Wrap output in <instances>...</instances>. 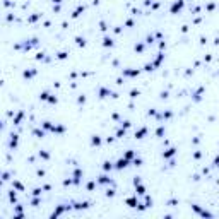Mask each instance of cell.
<instances>
[{"label": "cell", "instance_id": "cell-1", "mask_svg": "<svg viewBox=\"0 0 219 219\" xmlns=\"http://www.w3.org/2000/svg\"><path fill=\"white\" fill-rule=\"evenodd\" d=\"M190 207H192V211H193V212H197V214H199V216L202 217V219H214V217H216L212 212H209V211L202 209V207H200L199 204H190Z\"/></svg>", "mask_w": 219, "mask_h": 219}, {"label": "cell", "instance_id": "cell-2", "mask_svg": "<svg viewBox=\"0 0 219 219\" xmlns=\"http://www.w3.org/2000/svg\"><path fill=\"white\" fill-rule=\"evenodd\" d=\"M69 211H72V206H70V204H60V206L55 207V211L50 214V217H52V219H57L58 216H62V214L69 212Z\"/></svg>", "mask_w": 219, "mask_h": 219}, {"label": "cell", "instance_id": "cell-3", "mask_svg": "<svg viewBox=\"0 0 219 219\" xmlns=\"http://www.w3.org/2000/svg\"><path fill=\"white\" fill-rule=\"evenodd\" d=\"M70 206H72V211H86V209H91V207H93V202L84 200V202H74V204H70Z\"/></svg>", "mask_w": 219, "mask_h": 219}, {"label": "cell", "instance_id": "cell-4", "mask_svg": "<svg viewBox=\"0 0 219 219\" xmlns=\"http://www.w3.org/2000/svg\"><path fill=\"white\" fill-rule=\"evenodd\" d=\"M96 183L98 185H115V183H113V180L108 176V175H101V176H98L96 178Z\"/></svg>", "mask_w": 219, "mask_h": 219}, {"label": "cell", "instance_id": "cell-5", "mask_svg": "<svg viewBox=\"0 0 219 219\" xmlns=\"http://www.w3.org/2000/svg\"><path fill=\"white\" fill-rule=\"evenodd\" d=\"M129 163H130V159L122 158V159H118L116 163H113V168H115V170H123V168L129 166Z\"/></svg>", "mask_w": 219, "mask_h": 219}, {"label": "cell", "instance_id": "cell-6", "mask_svg": "<svg viewBox=\"0 0 219 219\" xmlns=\"http://www.w3.org/2000/svg\"><path fill=\"white\" fill-rule=\"evenodd\" d=\"M145 193H147V192H145V187L142 185V181H140V183H137L135 185V195L137 197H144Z\"/></svg>", "mask_w": 219, "mask_h": 219}, {"label": "cell", "instance_id": "cell-7", "mask_svg": "<svg viewBox=\"0 0 219 219\" xmlns=\"http://www.w3.org/2000/svg\"><path fill=\"white\" fill-rule=\"evenodd\" d=\"M137 204H139V199H137V195H134V197H129V199H127V206H129V207H132V209H135V207H137Z\"/></svg>", "mask_w": 219, "mask_h": 219}, {"label": "cell", "instance_id": "cell-8", "mask_svg": "<svg viewBox=\"0 0 219 219\" xmlns=\"http://www.w3.org/2000/svg\"><path fill=\"white\" fill-rule=\"evenodd\" d=\"M12 187H14V190H16V192H24V190H26V188H24V185L21 183L19 180H14L12 181Z\"/></svg>", "mask_w": 219, "mask_h": 219}, {"label": "cell", "instance_id": "cell-9", "mask_svg": "<svg viewBox=\"0 0 219 219\" xmlns=\"http://www.w3.org/2000/svg\"><path fill=\"white\" fill-rule=\"evenodd\" d=\"M29 204H31L33 207H38L39 204H41V197H39V195H33V199H31V202H29Z\"/></svg>", "mask_w": 219, "mask_h": 219}, {"label": "cell", "instance_id": "cell-10", "mask_svg": "<svg viewBox=\"0 0 219 219\" xmlns=\"http://www.w3.org/2000/svg\"><path fill=\"white\" fill-rule=\"evenodd\" d=\"M9 202L12 204V206H14V204H17V195H16V190H10V192H9Z\"/></svg>", "mask_w": 219, "mask_h": 219}, {"label": "cell", "instance_id": "cell-11", "mask_svg": "<svg viewBox=\"0 0 219 219\" xmlns=\"http://www.w3.org/2000/svg\"><path fill=\"white\" fill-rule=\"evenodd\" d=\"M175 154H176V149L171 147V149H168L166 152H163V158H164V159H168V158H171V156H175Z\"/></svg>", "mask_w": 219, "mask_h": 219}, {"label": "cell", "instance_id": "cell-12", "mask_svg": "<svg viewBox=\"0 0 219 219\" xmlns=\"http://www.w3.org/2000/svg\"><path fill=\"white\" fill-rule=\"evenodd\" d=\"M10 137H12V139H10V149H16V147H17V140H19V137L14 135V134H12Z\"/></svg>", "mask_w": 219, "mask_h": 219}, {"label": "cell", "instance_id": "cell-13", "mask_svg": "<svg viewBox=\"0 0 219 219\" xmlns=\"http://www.w3.org/2000/svg\"><path fill=\"white\" fill-rule=\"evenodd\" d=\"M91 145H101V137L99 135H93V139H91Z\"/></svg>", "mask_w": 219, "mask_h": 219}, {"label": "cell", "instance_id": "cell-14", "mask_svg": "<svg viewBox=\"0 0 219 219\" xmlns=\"http://www.w3.org/2000/svg\"><path fill=\"white\" fill-rule=\"evenodd\" d=\"M181 5H183V0H180V2H176V3H175V5L173 7H171V12H176V10H180L181 9Z\"/></svg>", "mask_w": 219, "mask_h": 219}, {"label": "cell", "instance_id": "cell-15", "mask_svg": "<svg viewBox=\"0 0 219 219\" xmlns=\"http://www.w3.org/2000/svg\"><path fill=\"white\" fill-rule=\"evenodd\" d=\"M103 170H104V171H111V170H113V163H111V161H104V163H103Z\"/></svg>", "mask_w": 219, "mask_h": 219}, {"label": "cell", "instance_id": "cell-16", "mask_svg": "<svg viewBox=\"0 0 219 219\" xmlns=\"http://www.w3.org/2000/svg\"><path fill=\"white\" fill-rule=\"evenodd\" d=\"M96 185H98V183H96V180H93V181H89L86 187H87V190H89V192H93L94 188H96Z\"/></svg>", "mask_w": 219, "mask_h": 219}, {"label": "cell", "instance_id": "cell-17", "mask_svg": "<svg viewBox=\"0 0 219 219\" xmlns=\"http://www.w3.org/2000/svg\"><path fill=\"white\" fill-rule=\"evenodd\" d=\"M34 74H36V70H26V72H24L22 75H24V79H31V77H33V75H34Z\"/></svg>", "mask_w": 219, "mask_h": 219}, {"label": "cell", "instance_id": "cell-18", "mask_svg": "<svg viewBox=\"0 0 219 219\" xmlns=\"http://www.w3.org/2000/svg\"><path fill=\"white\" fill-rule=\"evenodd\" d=\"M145 132H147V129H140L139 132H135V137H137V139H142V137L145 135Z\"/></svg>", "mask_w": 219, "mask_h": 219}, {"label": "cell", "instance_id": "cell-19", "mask_svg": "<svg viewBox=\"0 0 219 219\" xmlns=\"http://www.w3.org/2000/svg\"><path fill=\"white\" fill-rule=\"evenodd\" d=\"M176 204H178V199H170V200L166 202V206H168V207H175Z\"/></svg>", "mask_w": 219, "mask_h": 219}, {"label": "cell", "instance_id": "cell-20", "mask_svg": "<svg viewBox=\"0 0 219 219\" xmlns=\"http://www.w3.org/2000/svg\"><path fill=\"white\" fill-rule=\"evenodd\" d=\"M104 195H106V197H115L116 195V190H115V188H108Z\"/></svg>", "mask_w": 219, "mask_h": 219}, {"label": "cell", "instance_id": "cell-21", "mask_svg": "<svg viewBox=\"0 0 219 219\" xmlns=\"http://www.w3.org/2000/svg\"><path fill=\"white\" fill-rule=\"evenodd\" d=\"M22 116H24V113H19V115H17L16 118H14V125H19V122L22 120Z\"/></svg>", "mask_w": 219, "mask_h": 219}, {"label": "cell", "instance_id": "cell-22", "mask_svg": "<svg viewBox=\"0 0 219 219\" xmlns=\"http://www.w3.org/2000/svg\"><path fill=\"white\" fill-rule=\"evenodd\" d=\"M48 96H50V93H48V91H45V93L39 94V99H41V101H46V99H48Z\"/></svg>", "mask_w": 219, "mask_h": 219}, {"label": "cell", "instance_id": "cell-23", "mask_svg": "<svg viewBox=\"0 0 219 219\" xmlns=\"http://www.w3.org/2000/svg\"><path fill=\"white\" fill-rule=\"evenodd\" d=\"M41 193H43V188L38 187V188H34V190L31 192V195H41Z\"/></svg>", "mask_w": 219, "mask_h": 219}, {"label": "cell", "instance_id": "cell-24", "mask_svg": "<svg viewBox=\"0 0 219 219\" xmlns=\"http://www.w3.org/2000/svg\"><path fill=\"white\" fill-rule=\"evenodd\" d=\"M39 158H43V159H50V154L46 151H39Z\"/></svg>", "mask_w": 219, "mask_h": 219}, {"label": "cell", "instance_id": "cell-25", "mask_svg": "<svg viewBox=\"0 0 219 219\" xmlns=\"http://www.w3.org/2000/svg\"><path fill=\"white\" fill-rule=\"evenodd\" d=\"M156 135H158V137H163L164 135V127H159L158 132H156Z\"/></svg>", "mask_w": 219, "mask_h": 219}, {"label": "cell", "instance_id": "cell-26", "mask_svg": "<svg viewBox=\"0 0 219 219\" xmlns=\"http://www.w3.org/2000/svg\"><path fill=\"white\" fill-rule=\"evenodd\" d=\"M33 134H34V135H38V137H43V135H45V132H43V130H33Z\"/></svg>", "mask_w": 219, "mask_h": 219}, {"label": "cell", "instance_id": "cell-27", "mask_svg": "<svg viewBox=\"0 0 219 219\" xmlns=\"http://www.w3.org/2000/svg\"><path fill=\"white\" fill-rule=\"evenodd\" d=\"M77 45H81V46H84V45H86V39H84V38H81V36H79V38H77Z\"/></svg>", "mask_w": 219, "mask_h": 219}, {"label": "cell", "instance_id": "cell-28", "mask_svg": "<svg viewBox=\"0 0 219 219\" xmlns=\"http://www.w3.org/2000/svg\"><path fill=\"white\" fill-rule=\"evenodd\" d=\"M104 46H113V41L110 38H104Z\"/></svg>", "mask_w": 219, "mask_h": 219}, {"label": "cell", "instance_id": "cell-29", "mask_svg": "<svg viewBox=\"0 0 219 219\" xmlns=\"http://www.w3.org/2000/svg\"><path fill=\"white\" fill-rule=\"evenodd\" d=\"M134 164H135V166H140V164H142V159H134Z\"/></svg>", "mask_w": 219, "mask_h": 219}, {"label": "cell", "instance_id": "cell-30", "mask_svg": "<svg viewBox=\"0 0 219 219\" xmlns=\"http://www.w3.org/2000/svg\"><path fill=\"white\" fill-rule=\"evenodd\" d=\"M130 94H132V98H135V96H139V91H132Z\"/></svg>", "mask_w": 219, "mask_h": 219}]
</instances>
